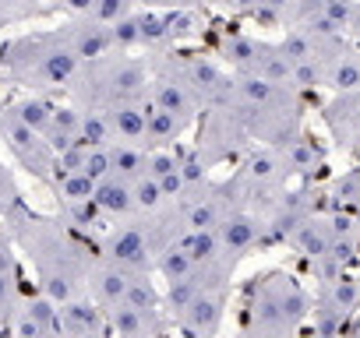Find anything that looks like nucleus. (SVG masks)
Instances as JSON below:
<instances>
[{
  "mask_svg": "<svg viewBox=\"0 0 360 338\" xmlns=\"http://www.w3.org/2000/svg\"><path fill=\"white\" fill-rule=\"evenodd\" d=\"M4 64L18 78H25L32 85H50V88L71 85L75 74L82 71V60L60 39V32L46 36V39H18V43H11Z\"/></svg>",
  "mask_w": 360,
  "mask_h": 338,
  "instance_id": "7ed1b4c3",
  "label": "nucleus"
},
{
  "mask_svg": "<svg viewBox=\"0 0 360 338\" xmlns=\"http://www.w3.org/2000/svg\"><path fill=\"white\" fill-rule=\"evenodd\" d=\"M99 254L127 268H155V247L141 219H120V226H110L99 240Z\"/></svg>",
  "mask_w": 360,
  "mask_h": 338,
  "instance_id": "0eeeda50",
  "label": "nucleus"
},
{
  "mask_svg": "<svg viewBox=\"0 0 360 338\" xmlns=\"http://www.w3.org/2000/svg\"><path fill=\"white\" fill-rule=\"evenodd\" d=\"M106 313H110V331H113V334H124V338L162 334V331L173 324L162 306H159V310H145V306H134V303H117V306H110Z\"/></svg>",
  "mask_w": 360,
  "mask_h": 338,
  "instance_id": "4468645a",
  "label": "nucleus"
},
{
  "mask_svg": "<svg viewBox=\"0 0 360 338\" xmlns=\"http://www.w3.org/2000/svg\"><path fill=\"white\" fill-rule=\"evenodd\" d=\"M134 271H138V268L117 264L113 257L99 254V257L89 264V282H85V289H89V296H92L99 306L110 310V306H117V303L127 299V289H131Z\"/></svg>",
  "mask_w": 360,
  "mask_h": 338,
  "instance_id": "9b49d317",
  "label": "nucleus"
},
{
  "mask_svg": "<svg viewBox=\"0 0 360 338\" xmlns=\"http://www.w3.org/2000/svg\"><path fill=\"white\" fill-rule=\"evenodd\" d=\"M328 194H332V201H335L339 208L360 215V165L349 169V173H342V177H335Z\"/></svg>",
  "mask_w": 360,
  "mask_h": 338,
  "instance_id": "7c9ffc66",
  "label": "nucleus"
},
{
  "mask_svg": "<svg viewBox=\"0 0 360 338\" xmlns=\"http://www.w3.org/2000/svg\"><path fill=\"white\" fill-rule=\"evenodd\" d=\"M60 331H68V334H106L110 313L92 296H75V299L60 303Z\"/></svg>",
  "mask_w": 360,
  "mask_h": 338,
  "instance_id": "a211bd4d",
  "label": "nucleus"
},
{
  "mask_svg": "<svg viewBox=\"0 0 360 338\" xmlns=\"http://www.w3.org/2000/svg\"><path fill=\"white\" fill-rule=\"evenodd\" d=\"M15 327L22 334H53V331H60V303L53 296H36L32 303H25Z\"/></svg>",
  "mask_w": 360,
  "mask_h": 338,
  "instance_id": "4be33fe9",
  "label": "nucleus"
},
{
  "mask_svg": "<svg viewBox=\"0 0 360 338\" xmlns=\"http://www.w3.org/2000/svg\"><path fill=\"white\" fill-rule=\"evenodd\" d=\"M148 173L159 180V187H162V194L169 201H176L180 194L188 191V184H184V162H180L176 144L173 148H148Z\"/></svg>",
  "mask_w": 360,
  "mask_h": 338,
  "instance_id": "412c9836",
  "label": "nucleus"
},
{
  "mask_svg": "<svg viewBox=\"0 0 360 338\" xmlns=\"http://www.w3.org/2000/svg\"><path fill=\"white\" fill-rule=\"evenodd\" d=\"M335 240V212H311L293 233H290V247L297 254H304L307 261H318Z\"/></svg>",
  "mask_w": 360,
  "mask_h": 338,
  "instance_id": "dca6fc26",
  "label": "nucleus"
},
{
  "mask_svg": "<svg viewBox=\"0 0 360 338\" xmlns=\"http://www.w3.org/2000/svg\"><path fill=\"white\" fill-rule=\"evenodd\" d=\"M11 113H15L22 123H29L32 130H39V134H43V130H46V123H50V116H53V106H50L46 99H36V95H32V99L15 102V106H11Z\"/></svg>",
  "mask_w": 360,
  "mask_h": 338,
  "instance_id": "72a5a7b5",
  "label": "nucleus"
},
{
  "mask_svg": "<svg viewBox=\"0 0 360 338\" xmlns=\"http://www.w3.org/2000/svg\"><path fill=\"white\" fill-rule=\"evenodd\" d=\"M57 194H60V201H85L96 194V177H89L85 169L64 173V177H57Z\"/></svg>",
  "mask_w": 360,
  "mask_h": 338,
  "instance_id": "473e14b6",
  "label": "nucleus"
},
{
  "mask_svg": "<svg viewBox=\"0 0 360 338\" xmlns=\"http://www.w3.org/2000/svg\"><path fill=\"white\" fill-rule=\"evenodd\" d=\"M113 151V173L134 180L148 169V144H134V141H113L110 144Z\"/></svg>",
  "mask_w": 360,
  "mask_h": 338,
  "instance_id": "cd10ccee",
  "label": "nucleus"
},
{
  "mask_svg": "<svg viewBox=\"0 0 360 338\" xmlns=\"http://www.w3.org/2000/svg\"><path fill=\"white\" fill-rule=\"evenodd\" d=\"M134 4H138V0H96L92 11H89V18H96V22H103V25H113V22L127 18V15L134 11Z\"/></svg>",
  "mask_w": 360,
  "mask_h": 338,
  "instance_id": "f704fd0d",
  "label": "nucleus"
},
{
  "mask_svg": "<svg viewBox=\"0 0 360 338\" xmlns=\"http://www.w3.org/2000/svg\"><path fill=\"white\" fill-rule=\"evenodd\" d=\"M184 243H188V250L195 254L198 264H209V261H233V257H226V250H223L219 229H188V233H184ZM233 264H237V261H233Z\"/></svg>",
  "mask_w": 360,
  "mask_h": 338,
  "instance_id": "c85d7f7f",
  "label": "nucleus"
},
{
  "mask_svg": "<svg viewBox=\"0 0 360 338\" xmlns=\"http://www.w3.org/2000/svg\"><path fill=\"white\" fill-rule=\"evenodd\" d=\"M134 184V201H138V215H145V212H155V208H162L169 198L162 194V187H159V180L148 173V169H145V173L141 177H134L131 180Z\"/></svg>",
  "mask_w": 360,
  "mask_h": 338,
  "instance_id": "2f4dec72",
  "label": "nucleus"
},
{
  "mask_svg": "<svg viewBox=\"0 0 360 338\" xmlns=\"http://www.w3.org/2000/svg\"><path fill=\"white\" fill-rule=\"evenodd\" d=\"M276 148H279V155H283V165H286L290 180H293V177H311V173H318V169L325 165V148H321V141L311 137L307 130H297L290 141H283V144H276Z\"/></svg>",
  "mask_w": 360,
  "mask_h": 338,
  "instance_id": "6ab92c4d",
  "label": "nucleus"
},
{
  "mask_svg": "<svg viewBox=\"0 0 360 338\" xmlns=\"http://www.w3.org/2000/svg\"><path fill=\"white\" fill-rule=\"evenodd\" d=\"M148 85H152V64L141 57H127V50H113L99 60H85L71 81L82 106H110L117 99H148Z\"/></svg>",
  "mask_w": 360,
  "mask_h": 338,
  "instance_id": "f03ea898",
  "label": "nucleus"
},
{
  "mask_svg": "<svg viewBox=\"0 0 360 338\" xmlns=\"http://www.w3.org/2000/svg\"><path fill=\"white\" fill-rule=\"evenodd\" d=\"M360 310V278L346 268L332 278H321L318 296L311 303V317H314V331H342L346 317H353Z\"/></svg>",
  "mask_w": 360,
  "mask_h": 338,
  "instance_id": "423d86ee",
  "label": "nucleus"
},
{
  "mask_svg": "<svg viewBox=\"0 0 360 338\" xmlns=\"http://www.w3.org/2000/svg\"><path fill=\"white\" fill-rule=\"evenodd\" d=\"M96 205L110 215V219H134L138 215V201H134V184L120 173H110L103 180H96Z\"/></svg>",
  "mask_w": 360,
  "mask_h": 338,
  "instance_id": "aec40b11",
  "label": "nucleus"
},
{
  "mask_svg": "<svg viewBox=\"0 0 360 338\" xmlns=\"http://www.w3.org/2000/svg\"><path fill=\"white\" fill-rule=\"evenodd\" d=\"M60 4H64V8L71 11V15H89L96 0H60Z\"/></svg>",
  "mask_w": 360,
  "mask_h": 338,
  "instance_id": "e433bc0d",
  "label": "nucleus"
},
{
  "mask_svg": "<svg viewBox=\"0 0 360 338\" xmlns=\"http://www.w3.org/2000/svg\"><path fill=\"white\" fill-rule=\"evenodd\" d=\"M78 134H82V109H75V106H53V116H50V123L43 130V137L53 144V151L75 144Z\"/></svg>",
  "mask_w": 360,
  "mask_h": 338,
  "instance_id": "a878e982",
  "label": "nucleus"
},
{
  "mask_svg": "<svg viewBox=\"0 0 360 338\" xmlns=\"http://www.w3.org/2000/svg\"><path fill=\"white\" fill-rule=\"evenodd\" d=\"M198 268V261H195V254L188 250V243H184V236H180L176 243H169V247H162L159 254H155V275L162 278V282H173V278H184V275H191Z\"/></svg>",
  "mask_w": 360,
  "mask_h": 338,
  "instance_id": "393cba45",
  "label": "nucleus"
},
{
  "mask_svg": "<svg viewBox=\"0 0 360 338\" xmlns=\"http://www.w3.org/2000/svg\"><path fill=\"white\" fill-rule=\"evenodd\" d=\"M255 144L251 130H248V120L244 113L226 102V106H216V109H205V123H202V134H198V151L209 165L216 162H230L237 155H244L248 148Z\"/></svg>",
  "mask_w": 360,
  "mask_h": 338,
  "instance_id": "39448f33",
  "label": "nucleus"
},
{
  "mask_svg": "<svg viewBox=\"0 0 360 338\" xmlns=\"http://www.w3.org/2000/svg\"><path fill=\"white\" fill-rule=\"evenodd\" d=\"M64 219H68V226L92 233V229H103V222L110 215L96 205V198H85V201H64Z\"/></svg>",
  "mask_w": 360,
  "mask_h": 338,
  "instance_id": "c756f323",
  "label": "nucleus"
},
{
  "mask_svg": "<svg viewBox=\"0 0 360 338\" xmlns=\"http://www.w3.org/2000/svg\"><path fill=\"white\" fill-rule=\"evenodd\" d=\"M226 306H230V285L205 289L184 313L173 320V327L184 331V334H195V338L219 334V327H223V320H226Z\"/></svg>",
  "mask_w": 360,
  "mask_h": 338,
  "instance_id": "9d476101",
  "label": "nucleus"
},
{
  "mask_svg": "<svg viewBox=\"0 0 360 338\" xmlns=\"http://www.w3.org/2000/svg\"><path fill=\"white\" fill-rule=\"evenodd\" d=\"M349 36L360 43V0H356V11H353V25H349Z\"/></svg>",
  "mask_w": 360,
  "mask_h": 338,
  "instance_id": "4c0bfd02",
  "label": "nucleus"
},
{
  "mask_svg": "<svg viewBox=\"0 0 360 338\" xmlns=\"http://www.w3.org/2000/svg\"><path fill=\"white\" fill-rule=\"evenodd\" d=\"M314 208V191H283L276 194V201L262 212L265 226H269V243L272 240H290V233L311 215Z\"/></svg>",
  "mask_w": 360,
  "mask_h": 338,
  "instance_id": "f8f14e48",
  "label": "nucleus"
},
{
  "mask_svg": "<svg viewBox=\"0 0 360 338\" xmlns=\"http://www.w3.org/2000/svg\"><path fill=\"white\" fill-rule=\"evenodd\" d=\"M148 64H152L148 102L159 106V109H166V113H173V116H180V120H188V123L195 127V120H198V113H202L195 92L184 85V78H180L159 53H155V60H148Z\"/></svg>",
  "mask_w": 360,
  "mask_h": 338,
  "instance_id": "6e6552de",
  "label": "nucleus"
},
{
  "mask_svg": "<svg viewBox=\"0 0 360 338\" xmlns=\"http://www.w3.org/2000/svg\"><path fill=\"white\" fill-rule=\"evenodd\" d=\"M307 317H311L307 289L286 271H269V275L255 278V285L248 292L244 334H262V338L297 334Z\"/></svg>",
  "mask_w": 360,
  "mask_h": 338,
  "instance_id": "f257e3e1",
  "label": "nucleus"
},
{
  "mask_svg": "<svg viewBox=\"0 0 360 338\" xmlns=\"http://www.w3.org/2000/svg\"><path fill=\"white\" fill-rule=\"evenodd\" d=\"M141 8H155V11H173V8H191L195 0H138Z\"/></svg>",
  "mask_w": 360,
  "mask_h": 338,
  "instance_id": "c9c22d12",
  "label": "nucleus"
},
{
  "mask_svg": "<svg viewBox=\"0 0 360 338\" xmlns=\"http://www.w3.org/2000/svg\"><path fill=\"white\" fill-rule=\"evenodd\" d=\"M60 39L75 50V57L82 64L85 60H99V57H106V53L117 50L113 46V29L103 25V22H96V18H89V15H78V22H71L60 32Z\"/></svg>",
  "mask_w": 360,
  "mask_h": 338,
  "instance_id": "ddd939ff",
  "label": "nucleus"
},
{
  "mask_svg": "<svg viewBox=\"0 0 360 338\" xmlns=\"http://www.w3.org/2000/svg\"><path fill=\"white\" fill-rule=\"evenodd\" d=\"M321 116H325L339 148L360 144V88L356 92H335V99L325 102Z\"/></svg>",
  "mask_w": 360,
  "mask_h": 338,
  "instance_id": "2eb2a0df",
  "label": "nucleus"
},
{
  "mask_svg": "<svg viewBox=\"0 0 360 338\" xmlns=\"http://www.w3.org/2000/svg\"><path fill=\"white\" fill-rule=\"evenodd\" d=\"M148 106H152V102H148ZM188 130H191L188 120H180V116H173V113L152 106V109H148V134H145V144H148V148H173Z\"/></svg>",
  "mask_w": 360,
  "mask_h": 338,
  "instance_id": "b1692460",
  "label": "nucleus"
},
{
  "mask_svg": "<svg viewBox=\"0 0 360 338\" xmlns=\"http://www.w3.org/2000/svg\"><path fill=\"white\" fill-rule=\"evenodd\" d=\"M325 88L332 92H356L360 88V53L356 50H342L332 64H328V81Z\"/></svg>",
  "mask_w": 360,
  "mask_h": 338,
  "instance_id": "bb28decb",
  "label": "nucleus"
},
{
  "mask_svg": "<svg viewBox=\"0 0 360 338\" xmlns=\"http://www.w3.org/2000/svg\"><path fill=\"white\" fill-rule=\"evenodd\" d=\"M159 57H162L180 78H184V85L195 92L202 113L233 102V81H237V74H233L223 60L205 57V53H169V50H162Z\"/></svg>",
  "mask_w": 360,
  "mask_h": 338,
  "instance_id": "20e7f679",
  "label": "nucleus"
},
{
  "mask_svg": "<svg viewBox=\"0 0 360 338\" xmlns=\"http://www.w3.org/2000/svg\"><path fill=\"white\" fill-rule=\"evenodd\" d=\"M258 50H262V39L248 36V32H226L219 39V60L233 74H248L255 67V60H258Z\"/></svg>",
  "mask_w": 360,
  "mask_h": 338,
  "instance_id": "5701e85b",
  "label": "nucleus"
},
{
  "mask_svg": "<svg viewBox=\"0 0 360 338\" xmlns=\"http://www.w3.org/2000/svg\"><path fill=\"white\" fill-rule=\"evenodd\" d=\"M106 116H110V127H113V141H134V144H145V134H148V99H117L110 106H103Z\"/></svg>",
  "mask_w": 360,
  "mask_h": 338,
  "instance_id": "f3484780",
  "label": "nucleus"
},
{
  "mask_svg": "<svg viewBox=\"0 0 360 338\" xmlns=\"http://www.w3.org/2000/svg\"><path fill=\"white\" fill-rule=\"evenodd\" d=\"M216 229H219V240H223L226 257H233L237 264H240L244 257H251L258 247H265V243H269L265 215H262V212H255V208H248V205L230 208Z\"/></svg>",
  "mask_w": 360,
  "mask_h": 338,
  "instance_id": "1a4fd4ad",
  "label": "nucleus"
}]
</instances>
